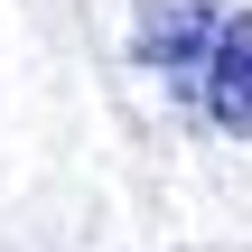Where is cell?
Here are the masks:
<instances>
[{
  "label": "cell",
  "instance_id": "cell-1",
  "mask_svg": "<svg viewBox=\"0 0 252 252\" xmlns=\"http://www.w3.org/2000/svg\"><path fill=\"white\" fill-rule=\"evenodd\" d=\"M131 56L168 84V103L224 140H252V9L234 0H140Z\"/></svg>",
  "mask_w": 252,
  "mask_h": 252
}]
</instances>
